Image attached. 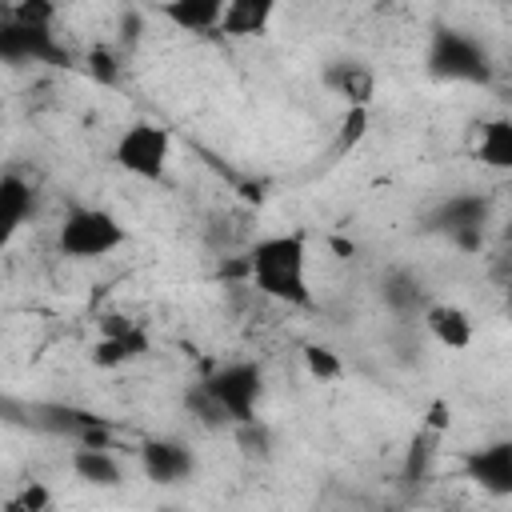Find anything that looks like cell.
<instances>
[{
  "label": "cell",
  "mask_w": 512,
  "mask_h": 512,
  "mask_svg": "<svg viewBox=\"0 0 512 512\" xmlns=\"http://www.w3.org/2000/svg\"><path fill=\"white\" fill-rule=\"evenodd\" d=\"M248 284L284 308H312V280H308V240L304 232H268L260 236L248 256Z\"/></svg>",
  "instance_id": "cell-1"
},
{
  "label": "cell",
  "mask_w": 512,
  "mask_h": 512,
  "mask_svg": "<svg viewBox=\"0 0 512 512\" xmlns=\"http://www.w3.org/2000/svg\"><path fill=\"white\" fill-rule=\"evenodd\" d=\"M260 400H264V372L252 360H228L196 388V412L208 428H236L256 420Z\"/></svg>",
  "instance_id": "cell-2"
},
{
  "label": "cell",
  "mask_w": 512,
  "mask_h": 512,
  "mask_svg": "<svg viewBox=\"0 0 512 512\" xmlns=\"http://www.w3.org/2000/svg\"><path fill=\"white\" fill-rule=\"evenodd\" d=\"M128 244V228L100 204H72L56 228V248L68 260H104Z\"/></svg>",
  "instance_id": "cell-3"
},
{
  "label": "cell",
  "mask_w": 512,
  "mask_h": 512,
  "mask_svg": "<svg viewBox=\"0 0 512 512\" xmlns=\"http://www.w3.org/2000/svg\"><path fill=\"white\" fill-rule=\"evenodd\" d=\"M112 160H116V168L128 172L132 180L156 184V180H164L168 160H172V132L160 128V124H152V120H136V124H128V128L116 136Z\"/></svg>",
  "instance_id": "cell-4"
},
{
  "label": "cell",
  "mask_w": 512,
  "mask_h": 512,
  "mask_svg": "<svg viewBox=\"0 0 512 512\" xmlns=\"http://www.w3.org/2000/svg\"><path fill=\"white\" fill-rule=\"evenodd\" d=\"M148 352H152V336H148L136 320H128L124 312H108V316H100V324H96V340H92V364H96V368L116 372V368L140 364Z\"/></svg>",
  "instance_id": "cell-5"
},
{
  "label": "cell",
  "mask_w": 512,
  "mask_h": 512,
  "mask_svg": "<svg viewBox=\"0 0 512 512\" xmlns=\"http://www.w3.org/2000/svg\"><path fill=\"white\" fill-rule=\"evenodd\" d=\"M432 72L436 76H448V80H476L484 76L488 60H484V48L460 32H440L436 44H432Z\"/></svg>",
  "instance_id": "cell-6"
},
{
  "label": "cell",
  "mask_w": 512,
  "mask_h": 512,
  "mask_svg": "<svg viewBox=\"0 0 512 512\" xmlns=\"http://www.w3.org/2000/svg\"><path fill=\"white\" fill-rule=\"evenodd\" d=\"M420 324L448 352H468L476 340V324H472L468 308H460L452 300H428V308L420 312Z\"/></svg>",
  "instance_id": "cell-7"
},
{
  "label": "cell",
  "mask_w": 512,
  "mask_h": 512,
  "mask_svg": "<svg viewBox=\"0 0 512 512\" xmlns=\"http://www.w3.org/2000/svg\"><path fill=\"white\" fill-rule=\"evenodd\" d=\"M464 476L492 496H512V440H492L464 456Z\"/></svg>",
  "instance_id": "cell-8"
},
{
  "label": "cell",
  "mask_w": 512,
  "mask_h": 512,
  "mask_svg": "<svg viewBox=\"0 0 512 512\" xmlns=\"http://www.w3.org/2000/svg\"><path fill=\"white\" fill-rule=\"evenodd\" d=\"M140 468H144V476L156 480V484H180V480L192 476L196 456H192L188 444H180V440H148V444L140 448Z\"/></svg>",
  "instance_id": "cell-9"
},
{
  "label": "cell",
  "mask_w": 512,
  "mask_h": 512,
  "mask_svg": "<svg viewBox=\"0 0 512 512\" xmlns=\"http://www.w3.org/2000/svg\"><path fill=\"white\" fill-rule=\"evenodd\" d=\"M224 8H228V0H168V4H160V16L180 32L204 36V32H220Z\"/></svg>",
  "instance_id": "cell-10"
},
{
  "label": "cell",
  "mask_w": 512,
  "mask_h": 512,
  "mask_svg": "<svg viewBox=\"0 0 512 512\" xmlns=\"http://www.w3.org/2000/svg\"><path fill=\"white\" fill-rule=\"evenodd\" d=\"M276 12H280V0H228L220 32H224V36H232V40L264 36V32L272 28Z\"/></svg>",
  "instance_id": "cell-11"
},
{
  "label": "cell",
  "mask_w": 512,
  "mask_h": 512,
  "mask_svg": "<svg viewBox=\"0 0 512 512\" xmlns=\"http://www.w3.org/2000/svg\"><path fill=\"white\" fill-rule=\"evenodd\" d=\"M324 84L348 104V108H368L372 104V92H376V76H372V68L368 64H360V60H336L328 72H324Z\"/></svg>",
  "instance_id": "cell-12"
},
{
  "label": "cell",
  "mask_w": 512,
  "mask_h": 512,
  "mask_svg": "<svg viewBox=\"0 0 512 512\" xmlns=\"http://www.w3.org/2000/svg\"><path fill=\"white\" fill-rule=\"evenodd\" d=\"M72 472H76V480H84L92 488H116L124 480V468L108 452V444H92V440L72 448Z\"/></svg>",
  "instance_id": "cell-13"
},
{
  "label": "cell",
  "mask_w": 512,
  "mask_h": 512,
  "mask_svg": "<svg viewBox=\"0 0 512 512\" xmlns=\"http://www.w3.org/2000/svg\"><path fill=\"white\" fill-rule=\"evenodd\" d=\"M476 160L492 172L512 176V116H492L476 132Z\"/></svg>",
  "instance_id": "cell-14"
},
{
  "label": "cell",
  "mask_w": 512,
  "mask_h": 512,
  "mask_svg": "<svg viewBox=\"0 0 512 512\" xmlns=\"http://www.w3.org/2000/svg\"><path fill=\"white\" fill-rule=\"evenodd\" d=\"M32 200H36L32 184H28L20 172H4V180H0V236H4V240H12V236L28 224Z\"/></svg>",
  "instance_id": "cell-15"
},
{
  "label": "cell",
  "mask_w": 512,
  "mask_h": 512,
  "mask_svg": "<svg viewBox=\"0 0 512 512\" xmlns=\"http://www.w3.org/2000/svg\"><path fill=\"white\" fill-rule=\"evenodd\" d=\"M380 296H384V304H388L396 316H412V312H424V308H428L424 284H420V276H412L408 268H392V272L384 276V284H380Z\"/></svg>",
  "instance_id": "cell-16"
},
{
  "label": "cell",
  "mask_w": 512,
  "mask_h": 512,
  "mask_svg": "<svg viewBox=\"0 0 512 512\" xmlns=\"http://www.w3.org/2000/svg\"><path fill=\"white\" fill-rule=\"evenodd\" d=\"M52 20H56L52 0H20L8 8V24L24 28V32H52Z\"/></svg>",
  "instance_id": "cell-17"
},
{
  "label": "cell",
  "mask_w": 512,
  "mask_h": 512,
  "mask_svg": "<svg viewBox=\"0 0 512 512\" xmlns=\"http://www.w3.org/2000/svg\"><path fill=\"white\" fill-rule=\"evenodd\" d=\"M304 368H308V376L320 380V384H332V380L344 376L340 356H336L332 348H324V344H308V348H304Z\"/></svg>",
  "instance_id": "cell-18"
},
{
  "label": "cell",
  "mask_w": 512,
  "mask_h": 512,
  "mask_svg": "<svg viewBox=\"0 0 512 512\" xmlns=\"http://www.w3.org/2000/svg\"><path fill=\"white\" fill-rule=\"evenodd\" d=\"M364 132H368V108L356 104V108H348L344 120H340V152H348L352 144H360Z\"/></svg>",
  "instance_id": "cell-19"
},
{
  "label": "cell",
  "mask_w": 512,
  "mask_h": 512,
  "mask_svg": "<svg viewBox=\"0 0 512 512\" xmlns=\"http://www.w3.org/2000/svg\"><path fill=\"white\" fill-rule=\"evenodd\" d=\"M232 432H236V440H240V448H244V456H268V428H264L260 420H248V424H236Z\"/></svg>",
  "instance_id": "cell-20"
},
{
  "label": "cell",
  "mask_w": 512,
  "mask_h": 512,
  "mask_svg": "<svg viewBox=\"0 0 512 512\" xmlns=\"http://www.w3.org/2000/svg\"><path fill=\"white\" fill-rule=\"evenodd\" d=\"M52 504V496H48V488H40V484H32V488H24L20 492V500H12L8 508H32V512H40V508H48Z\"/></svg>",
  "instance_id": "cell-21"
},
{
  "label": "cell",
  "mask_w": 512,
  "mask_h": 512,
  "mask_svg": "<svg viewBox=\"0 0 512 512\" xmlns=\"http://www.w3.org/2000/svg\"><path fill=\"white\" fill-rule=\"evenodd\" d=\"M508 320H512V284H508Z\"/></svg>",
  "instance_id": "cell-22"
},
{
  "label": "cell",
  "mask_w": 512,
  "mask_h": 512,
  "mask_svg": "<svg viewBox=\"0 0 512 512\" xmlns=\"http://www.w3.org/2000/svg\"><path fill=\"white\" fill-rule=\"evenodd\" d=\"M4 4H8V8H12V4H20V0H4Z\"/></svg>",
  "instance_id": "cell-23"
},
{
  "label": "cell",
  "mask_w": 512,
  "mask_h": 512,
  "mask_svg": "<svg viewBox=\"0 0 512 512\" xmlns=\"http://www.w3.org/2000/svg\"><path fill=\"white\" fill-rule=\"evenodd\" d=\"M160 4H168V0H160Z\"/></svg>",
  "instance_id": "cell-24"
}]
</instances>
